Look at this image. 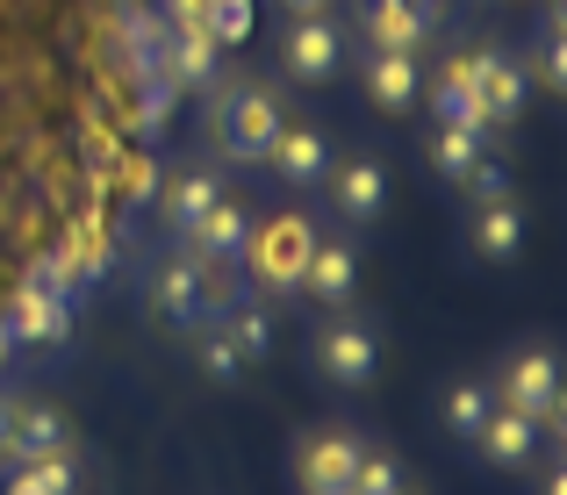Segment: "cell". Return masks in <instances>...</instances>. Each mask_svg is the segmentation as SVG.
<instances>
[{"label":"cell","instance_id":"1","mask_svg":"<svg viewBox=\"0 0 567 495\" xmlns=\"http://www.w3.org/2000/svg\"><path fill=\"white\" fill-rule=\"evenodd\" d=\"M309 251H317V230H309V216H266L259 230L245 237V251H237V259L259 274L266 295H302Z\"/></svg>","mask_w":567,"mask_h":495},{"label":"cell","instance_id":"2","mask_svg":"<svg viewBox=\"0 0 567 495\" xmlns=\"http://www.w3.org/2000/svg\"><path fill=\"white\" fill-rule=\"evenodd\" d=\"M274 137H280V101L266 94V86H237V94L216 109V144L237 165H259Z\"/></svg>","mask_w":567,"mask_h":495},{"label":"cell","instance_id":"3","mask_svg":"<svg viewBox=\"0 0 567 495\" xmlns=\"http://www.w3.org/2000/svg\"><path fill=\"white\" fill-rule=\"evenodd\" d=\"M503 410L532 416V424H554L560 416V359L546 352V344H532V352L511 359V373H503Z\"/></svg>","mask_w":567,"mask_h":495},{"label":"cell","instance_id":"4","mask_svg":"<svg viewBox=\"0 0 567 495\" xmlns=\"http://www.w3.org/2000/svg\"><path fill=\"white\" fill-rule=\"evenodd\" d=\"M431 22H439V0H360L367 51H402V58H416V43L431 37Z\"/></svg>","mask_w":567,"mask_h":495},{"label":"cell","instance_id":"5","mask_svg":"<svg viewBox=\"0 0 567 495\" xmlns=\"http://www.w3.org/2000/svg\"><path fill=\"white\" fill-rule=\"evenodd\" d=\"M152 309L166 323H181V330H208V266L202 259H166L152 274Z\"/></svg>","mask_w":567,"mask_h":495},{"label":"cell","instance_id":"6","mask_svg":"<svg viewBox=\"0 0 567 495\" xmlns=\"http://www.w3.org/2000/svg\"><path fill=\"white\" fill-rule=\"evenodd\" d=\"M367 445L352 439V431H323V439H302V453H295V482L302 495H346L352 488V467H360Z\"/></svg>","mask_w":567,"mask_h":495},{"label":"cell","instance_id":"7","mask_svg":"<svg viewBox=\"0 0 567 495\" xmlns=\"http://www.w3.org/2000/svg\"><path fill=\"white\" fill-rule=\"evenodd\" d=\"M8 330L14 344H65L72 338V295H51V288H22L8 309Z\"/></svg>","mask_w":567,"mask_h":495},{"label":"cell","instance_id":"8","mask_svg":"<svg viewBox=\"0 0 567 495\" xmlns=\"http://www.w3.org/2000/svg\"><path fill=\"white\" fill-rule=\"evenodd\" d=\"M317 367L331 373L338 388H360V381H374V367H381V344H374V330H367V323H331V330H323V344H317Z\"/></svg>","mask_w":567,"mask_h":495},{"label":"cell","instance_id":"9","mask_svg":"<svg viewBox=\"0 0 567 495\" xmlns=\"http://www.w3.org/2000/svg\"><path fill=\"white\" fill-rule=\"evenodd\" d=\"M467 72H474V101H482L488 123H517V115H525V72H517L503 51L467 58Z\"/></svg>","mask_w":567,"mask_h":495},{"label":"cell","instance_id":"10","mask_svg":"<svg viewBox=\"0 0 567 495\" xmlns=\"http://www.w3.org/2000/svg\"><path fill=\"white\" fill-rule=\"evenodd\" d=\"M245 237H251V216L237 202H216L202 223L187 230V259H202V266H230L237 251H245Z\"/></svg>","mask_w":567,"mask_h":495},{"label":"cell","instance_id":"11","mask_svg":"<svg viewBox=\"0 0 567 495\" xmlns=\"http://www.w3.org/2000/svg\"><path fill=\"white\" fill-rule=\"evenodd\" d=\"M43 453H65V416L58 410H14V431H8V445H0V460H8V467H22V460H43Z\"/></svg>","mask_w":567,"mask_h":495},{"label":"cell","instance_id":"12","mask_svg":"<svg viewBox=\"0 0 567 495\" xmlns=\"http://www.w3.org/2000/svg\"><path fill=\"white\" fill-rule=\"evenodd\" d=\"M266 158H274V173L288 179V187H317L323 165H331V152H323L317 130H288V123H280V137L266 144Z\"/></svg>","mask_w":567,"mask_h":495},{"label":"cell","instance_id":"13","mask_svg":"<svg viewBox=\"0 0 567 495\" xmlns=\"http://www.w3.org/2000/svg\"><path fill=\"white\" fill-rule=\"evenodd\" d=\"M416 58H402V51H367V94H374V109L388 115H402L416 101Z\"/></svg>","mask_w":567,"mask_h":495},{"label":"cell","instance_id":"14","mask_svg":"<svg viewBox=\"0 0 567 495\" xmlns=\"http://www.w3.org/2000/svg\"><path fill=\"white\" fill-rule=\"evenodd\" d=\"M431 109H439V123H453V130H482V137H488V115H482V101H474V72H467V58H453V65L439 72V86H431Z\"/></svg>","mask_w":567,"mask_h":495},{"label":"cell","instance_id":"15","mask_svg":"<svg viewBox=\"0 0 567 495\" xmlns=\"http://www.w3.org/2000/svg\"><path fill=\"white\" fill-rule=\"evenodd\" d=\"M474 445H482L496 467H525L532 445H539V424H532V416H517V410H488V424L474 431Z\"/></svg>","mask_w":567,"mask_h":495},{"label":"cell","instance_id":"16","mask_svg":"<svg viewBox=\"0 0 567 495\" xmlns=\"http://www.w3.org/2000/svg\"><path fill=\"white\" fill-rule=\"evenodd\" d=\"M288 72H295V80H331V72H338V29L309 14V22L288 37Z\"/></svg>","mask_w":567,"mask_h":495},{"label":"cell","instance_id":"17","mask_svg":"<svg viewBox=\"0 0 567 495\" xmlns=\"http://www.w3.org/2000/svg\"><path fill=\"white\" fill-rule=\"evenodd\" d=\"M352 280H360V259H352V245H317L302 266V288L317 295V302H346Z\"/></svg>","mask_w":567,"mask_h":495},{"label":"cell","instance_id":"18","mask_svg":"<svg viewBox=\"0 0 567 495\" xmlns=\"http://www.w3.org/2000/svg\"><path fill=\"white\" fill-rule=\"evenodd\" d=\"M381 202H388L381 165H374V158H352L346 173H338V216H346V223H374Z\"/></svg>","mask_w":567,"mask_h":495},{"label":"cell","instance_id":"19","mask_svg":"<svg viewBox=\"0 0 567 495\" xmlns=\"http://www.w3.org/2000/svg\"><path fill=\"white\" fill-rule=\"evenodd\" d=\"M216 58H223V43H208L202 29H173L166 86H208V80H216Z\"/></svg>","mask_w":567,"mask_h":495},{"label":"cell","instance_id":"20","mask_svg":"<svg viewBox=\"0 0 567 495\" xmlns=\"http://www.w3.org/2000/svg\"><path fill=\"white\" fill-rule=\"evenodd\" d=\"M216 202H223L216 173H202V165H194V173H181V179L166 187V223H173V230L187 237V230H194V223H202V216H208Z\"/></svg>","mask_w":567,"mask_h":495},{"label":"cell","instance_id":"21","mask_svg":"<svg viewBox=\"0 0 567 495\" xmlns=\"http://www.w3.org/2000/svg\"><path fill=\"white\" fill-rule=\"evenodd\" d=\"M123 43L152 80H166V51H173V22L166 14H123Z\"/></svg>","mask_w":567,"mask_h":495},{"label":"cell","instance_id":"22","mask_svg":"<svg viewBox=\"0 0 567 495\" xmlns=\"http://www.w3.org/2000/svg\"><path fill=\"white\" fill-rule=\"evenodd\" d=\"M517 245H525V216H517L511 202H488L482 216H474V251H482V259H511Z\"/></svg>","mask_w":567,"mask_h":495},{"label":"cell","instance_id":"23","mask_svg":"<svg viewBox=\"0 0 567 495\" xmlns=\"http://www.w3.org/2000/svg\"><path fill=\"white\" fill-rule=\"evenodd\" d=\"M482 144H488L482 130H453V123H445V130H439V144H431V165H439L445 179H460L474 158H482Z\"/></svg>","mask_w":567,"mask_h":495},{"label":"cell","instance_id":"24","mask_svg":"<svg viewBox=\"0 0 567 495\" xmlns=\"http://www.w3.org/2000/svg\"><path fill=\"white\" fill-rule=\"evenodd\" d=\"M65 274L72 280H101L109 274V237L86 223V230H72V245H65Z\"/></svg>","mask_w":567,"mask_h":495},{"label":"cell","instance_id":"25","mask_svg":"<svg viewBox=\"0 0 567 495\" xmlns=\"http://www.w3.org/2000/svg\"><path fill=\"white\" fill-rule=\"evenodd\" d=\"M202 37H208V43H245V37H251V0H208Z\"/></svg>","mask_w":567,"mask_h":495},{"label":"cell","instance_id":"26","mask_svg":"<svg viewBox=\"0 0 567 495\" xmlns=\"http://www.w3.org/2000/svg\"><path fill=\"white\" fill-rule=\"evenodd\" d=\"M14 482H22V488H37V495H72V460H65V453L22 460V467H14Z\"/></svg>","mask_w":567,"mask_h":495},{"label":"cell","instance_id":"27","mask_svg":"<svg viewBox=\"0 0 567 495\" xmlns=\"http://www.w3.org/2000/svg\"><path fill=\"white\" fill-rule=\"evenodd\" d=\"M445 424L460 431V439H474V431L488 424V388H474V381H460L453 395H445Z\"/></svg>","mask_w":567,"mask_h":495},{"label":"cell","instance_id":"28","mask_svg":"<svg viewBox=\"0 0 567 495\" xmlns=\"http://www.w3.org/2000/svg\"><path fill=\"white\" fill-rule=\"evenodd\" d=\"M223 338H230L245 359H266V352H274V323H266L259 309H230V330H223Z\"/></svg>","mask_w":567,"mask_h":495},{"label":"cell","instance_id":"29","mask_svg":"<svg viewBox=\"0 0 567 495\" xmlns=\"http://www.w3.org/2000/svg\"><path fill=\"white\" fill-rule=\"evenodd\" d=\"M346 495H402V474H395V460H381V453H360V467H352V488Z\"/></svg>","mask_w":567,"mask_h":495},{"label":"cell","instance_id":"30","mask_svg":"<svg viewBox=\"0 0 567 495\" xmlns=\"http://www.w3.org/2000/svg\"><path fill=\"white\" fill-rule=\"evenodd\" d=\"M460 179H467V194H474L482 208H488V202H511V173H503L496 158H474V165H467Z\"/></svg>","mask_w":567,"mask_h":495},{"label":"cell","instance_id":"31","mask_svg":"<svg viewBox=\"0 0 567 495\" xmlns=\"http://www.w3.org/2000/svg\"><path fill=\"white\" fill-rule=\"evenodd\" d=\"M202 367L216 373V381H237V373H245V352H237L230 338H216V330H202Z\"/></svg>","mask_w":567,"mask_h":495},{"label":"cell","instance_id":"32","mask_svg":"<svg viewBox=\"0 0 567 495\" xmlns=\"http://www.w3.org/2000/svg\"><path fill=\"white\" fill-rule=\"evenodd\" d=\"M173 94H181V86H166V80H152V86H144V101H137V115H144V137H158V130L173 123Z\"/></svg>","mask_w":567,"mask_h":495},{"label":"cell","instance_id":"33","mask_svg":"<svg viewBox=\"0 0 567 495\" xmlns=\"http://www.w3.org/2000/svg\"><path fill=\"white\" fill-rule=\"evenodd\" d=\"M115 179H123L130 202H144V194L158 187V165H152V158H123V173H115Z\"/></svg>","mask_w":567,"mask_h":495},{"label":"cell","instance_id":"34","mask_svg":"<svg viewBox=\"0 0 567 495\" xmlns=\"http://www.w3.org/2000/svg\"><path fill=\"white\" fill-rule=\"evenodd\" d=\"M202 14H208V0H166V22L173 29H202Z\"/></svg>","mask_w":567,"mask_h":495},{"label":"cell","instance_id":"35","mask_svg":"<svg viewBox=\"0 0 567 495\" xmlns=\"http://www.w3.org/2000/svg\"><path fill=\"white\" fill-rule=\"evenodd\" d=\"M14 410H22V402H14V395H0V445H8V431H14Z\"/></svg>","mask_w":567,"mask_h":495},{"label":"cell","instance_id":"36","mask_svg":"<svg viewBox=\"0 0 567 495\" xmlns=\"http://www.w3.org/2000/svg\"><path fill=\"white\" fill-rule=\"evenodd\" d=\"M539 495H567V474H546V488Z\"/></svg>","mask_w":567,"mask_h":495},{"label":"cell","instance_id":"37","mask_svg":"<svg viewBox=\"0 0 567 495\" xmlns=\"http://www.w3.org/2000/svg\"><path fill=\"white\" fill-rule=\"evenodd\" d=\"M288 8H295V14H317V8H323V0H288Z\"/></svg>","mask_w":567,"mask_h":495},{"label":"cell","instance_id":"38","mask_svg":"<svg viewBox=\"0 0 567 495\" xmlns=\"http://www.w3.org/2000/svg\"><path fill=\"white\" fill-rule=\"evenodd\" d=\"M8 344H14V338H8V330H0V367H8Z\"/></svg>","mask_w":567,"mask_h":495},{"label":"cell","instance_id":"39","mask_svg":"<svg viewBox=\"0 0 567 495\" xmlns=\"http://www.w3.org/2000/svg\"><path fill=\"white\" fill-rule=\"evenodd\" d=\"M8 495H37V488H22V482H8Z\"/></svg>","mask_w":567,"mask_h":495}]
</instances>
